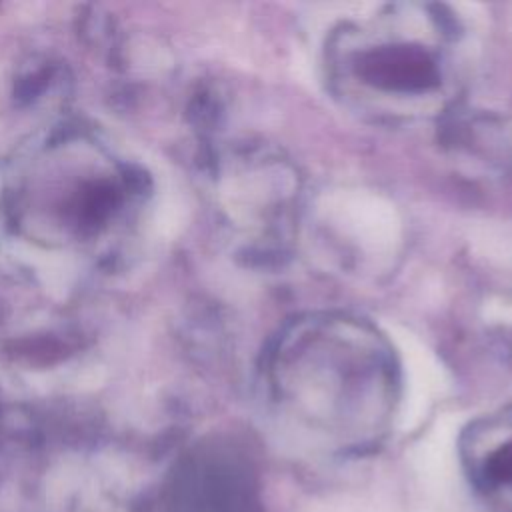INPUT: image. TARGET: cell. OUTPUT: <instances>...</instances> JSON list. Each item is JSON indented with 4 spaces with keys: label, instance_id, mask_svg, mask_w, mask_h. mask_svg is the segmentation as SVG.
<instances>
[{
    "label": "cell",
    "instance_id": "6da1fadb",
    "mask_svg": "<svg viewBox=\"0 0 512 512\" xmlns=\"http://www.w3.org/2000/svg\"><path fill=\"white\" fill-rule=\"evenodd\" d=\"M322 68L332 98L366 122L438 120L456 108L466 84V32L440 4H380L330 30Z\"/></svg>",
    "mask_w": 512,
    "mask_h": 512
},
{
    "label": "cell",
    "instance_id": "7a4b0ae2",
    "mask_svg": "<svg viewBox=\"0 0 512 512\" xmlns=\"http://www.w3.org/2000/svg\"><path fill=\"white\" fill-rule=\"evenodd\" d=\"M258 376L288 420L370 424L400 400L402 368L390 340L346 312H308L268 342Z\"/></svg>",
    "mask_w": 512,
    "mask_h": 512
}]
</instances>
